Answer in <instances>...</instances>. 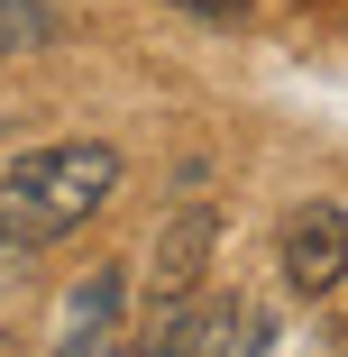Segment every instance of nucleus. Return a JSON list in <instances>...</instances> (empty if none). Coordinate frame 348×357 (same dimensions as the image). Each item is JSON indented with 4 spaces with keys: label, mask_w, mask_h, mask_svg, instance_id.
Here are the masks:
<instances>
[{
    "label": "nucleus",
    "mask_w": 348,
    "mask_h": 357,
    "mask_svg": "<svg viewBox=\"0 0 348 357\" xmlns=\"http://www.w3.org/2000/svg\"><path fill=\"white\" fill-rule=\"evenodd\" d=\"M119 183H128V156L110 137H46V147L0 165V238L55 248V238H74L92 211H110Z\"/></svg>",
    "instance_id": "1"
},
{
    "label": "nucleus",
    "mask_w": 348,
    "mask_h": 357,
    "mask_svg": "<svg viewBox=\"0 0 348 357\" xmlns=\"http://www.w3.org/2000/svg\"><path fill=\"white\" fill-rule=\"evenodd\" d=\"M211 257H220V211H211V202L165 211L156 238H147V303H156V312L192 303V294H202V275H211Z\"/></svg>",
    "instance_id": "2"
},
{
    "label": "nucleus",
    "mask_w": 348,
    "mask_h": 357,
    "mask_svg": "<svg viewBox=\"0 0 348 357\" xmlns=\"http://www.w3.org/2000/svg\"><path fill=\"white\" fill-rule=\"evenodd\" d=\"M275 266L303 303H330L348 284V211L339 202H294L285 211V238H275Z\"/></svg>",
    "instance_id": "3"
},
{
    "label": "nucleus",
    "mask_w": 348,
    "mask_h": 357,
    "mask_svg": "<svg viewBox=\"0 0 348 357\" xmlns=\"http://www.w3.org/2000/svg\"><path fill=\"white\" fill-rule=\"evenodd\" d=\"M119 294H128V275H119V266H92V275L74 284V330H64V339L110 330V321H119Z\"/></svg>",
    "instance_id": "4"
},
{
    "label": "nucleus",
    "mask_w": 348,
    "mask_h": 357,
    "mask_svg": "<svg viewBox=\"0 0 348 357\" xmlns=\"http://www.w3.org/2000/svg\"><path fill=\"white\" fill-rule=\"evenodd\" d=\"M55 46V10L46 0H0V55H37Z\"/></svg>",
    "instance_id": "5"
},
{
    "label": "nucleus",
    "mask_w": 348,
    "mask_h": 357,
    "mask_svg": "<svg viewBox=\"0 0 348 357\" xmlns=\"http://www.w3.org/2000/svg\"><path fill=\"white\" fill-rule=\"evenodd\" d=\"M37 284V248H19V238H0V312H10L19 294Z\"/></svg>",
    "instance_id": "6"
},
{
    "label": "nucleus",
    "mask_w": 348,
    "mask_h": 357,
    "mask_svg": "<svg viewBox=\"0 0 348 357\" xmlns=\"http://www.w3.org/2000/svg\"><path fill=\"white\" fill-rule=\"evenodd\" d=\"M165 10H192V19H211V28H229V19H248V0H165Z\"/></svg>",
    "instance_id": "7"
},
{
    "label": "nucleus",
    "mask_w": 348,
    "mask_h": 357,
    "mask_svg": "<svg viewBox=\"0 0 348 357\" xmlns=\"http://www.w3.org/2000/svg\"><path fill=\"white\" fill-rule=\"evenodd\" d=\"M0 357H10V339H0Z\"/></svg>",
    "instance_id": "8"
}]
</instances>
